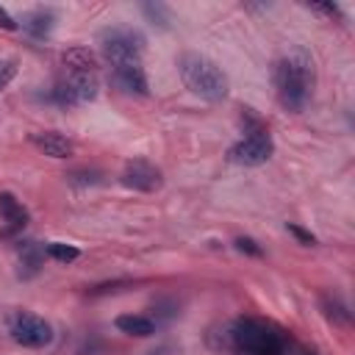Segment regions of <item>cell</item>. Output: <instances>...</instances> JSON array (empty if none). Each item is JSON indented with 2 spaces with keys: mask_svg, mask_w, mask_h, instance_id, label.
Wrapping results in <instances>:
<instances>
[{
  "mask_svg": "<svg viewBox=\"0 0 355 355\" xmlns=\"http://www.w3.org/2000/svg\"><path fill=\"white\" fill-rule=\"evenodd\" d=\"M44 255H50L53 261H61V263H72L80 258V250L75 244H64V241H50L44 247Z\"/></svg>",
  "mask_w": 355,
  "mask_h": 355,
  "instance_id": "cell-18",
  "label": "cell"
},
{
  "mask_svg": "<svg viewBox=\"0 0 355 355\" xmlns=\"http://www.w3.org/2000/svg\"><path fill=\"white\" fill-rule=\"evenodd\" d=\"M17 258H19V277L31 280L33 275H39L42 263H44V247L39 241H19L17 247Z\"/></svg>",
  "mask_w": 355,
  "mask_h": 355,
  "instance_id": "cell-12",
  "label": "cell"
},
{
  "mask_svg": "<svg viewBox=\"0 0 355 355\" xmlns=\"http://www.w3.org/2000/svg\"><path fill=\"white\" fill-rule=\"evenodd\" d=\"M322 311L333 324H349V305L338 294H324L322 297Z\"/></svg>",
  "mask_w": 355,
  "mask_h": 355,
  "instance_id": "cell-16",
  "label": "cell"
},
{
  "mask_svg": "<svg viewBox=\"0 0 355 355\" xmlns=\"http://www.w3.org/2000/svg\"><path fill=\"white\" fill-rule=\"evenodd\" d=\"M114 324H116L119 333H128V336H136V338H147L158 330V324L150 316H139V313H122V316H116Z\"/></svg>",
  "mask_w": 355,
  "mask_h": 355,
  "instance_id": "cell-14",
  "label": "cell"
},
{
  "mask_svg": "<svg viewBox=\"0 0 355 355\" xmlns=\"http://www.w3.org/2000/svg\"><path fill=\"white\" fill-rule=\"evenodd\" d=\"M139 8H141V14L147 17V22H150L153 28L166 31V28L172 25V11H169V6H164V3H158V0H150V3H141Z\"/></svg>",
  "mask_w": 355,
  "mask_h": 355,
  "instance_id": "cell-17",
  "label": "cell"
},
{
  "mask_svg": "<svg viewBox=\"0 0 355 355\" xmlns=\"http://www.w3.org/2000/svg\"><path fill=\"white\" fill-rule=\"evenodd\" d=\"M153 313H155V324L158 322H169V319H175L180 311H178V302L175 300H158L155 305H153Z\"/></svg>",
  "mask_w": 355,
  "mask_h": 355,
  "instance_id": "cell-20",
  "label": "cell"
},
{
  "mask_svg": "<svg viewBox=\"0 0 355 355\" xmlns=\"http://www.w3.org/2000/svg\"><path fill=\"white\" fill-rule=\"evenodd\" d=\"M311 8H313V11H322V14H330V17H341V11H338L336 3H333V6H330V3H316V6H311Z\"/></svg>",
  "mask_w": 355,
  "mask_h": 355,
  "instance_id": "cell-26",
  "label": "cell"
},
{
  "mask_svg": "<svg viewBox=\"0 0 355 355\" xmlns=\"http://www.w3.org/2000/svg\"><path fill=\"white\" fill-rule=\"evenodd\" d=\"M17 75V61L14 58H0V89H6Z\"/></svg>",
  "mask_w": 355,
  "mask_h": 355,
  "instance_id": "cell-22",
  "label": "cell"
},
{
  "mask_svg": "<svg viewBox=\"0 0 355 355\" xmlns=\"http://www.w3.org/2000/svg\"><path fill=\"white\" fill-rule=\"evenodd\" d=\"M67 72H94L97 69V55L89 50V47H72V50H64L61 55Z\"/></svg>",
  "mask_w": 355,
  "mask_h": 355,
  "instance_id": "cell-15",
  "label": "cell"
},
{
  "mask_svg": "<svg viewBox=\"0 0 355 355\" xmlns=\"http://www.w3.org/2000/svg\"><path fill=\"white\" fill-rule=\"evenodd\" d=\"M0 28H6V31H17V28H19V25H17V19H14L3 6H0Z\"/></svg>",
  "mask_w": 355,
  "mask_h": 355,
  "instance_id": "cell-25",
  "label": "cell"
},
{
  "mask_svg": "<svg viewBox=\"0 0 355 355\" xmlns=\"http://www.w3.org/2000/svg\"><path fill=\"white\" fill-rule=\"evenodd\" d=\"M178 72L183 86L208 103H219L230 92V80L222 72V67L202 53H183L178 58Z\"/></svg>",
  "mask_w": 355,
  "mask_h": 355,
  "instance_id": "cell-3",
  "label": "cell"
},
{
  "mask_svg": "<svg viewBox=\"0 0 355 355\" xmlns=\"http://www.w3.org/2000/svg\"><path fill=\"white\" fill-rule=\"evenodd\" d=\"M8 333L22 347H44V344L53 341L50 322L36 316V313H28V311H19V313H14L8 319Z\"/></svg>",
  "mask_w": 355,
  "mask_h": 355,
  "instance_id": "cell-6",
  "label": "cell"
},
{
  "mask_svg": "<svg viewBox=\"0 0 355 355\" xmlns=\"http://www.w3.org/2000/svg\"><path fill=\"white\" fill-rule=\"evenodd\" d=\"M233 244H236V250L244 252V255H252V258H261V255H263V247H261L255 239H250V236H239Z\"/></svg>",
  "mask_w": 355,
  "mask_h": 355,
  "instance_id": "cell-21",
  "label": "cell"
},
{
  "mask_svg": "<svg viewBox=\"0 0 355 355\" xmlns=\"http://www.w3.org/2000/svg\"><path fill=\"white\" fill-rule=\"evenodd\" d=\"M100 180H103L100 169H75L67 175V183H72V186H94Z\"/></svg>",
  "mask_w": 355,
  "mask_h": 355,
  "instance_id": "cell-19",
  "label": "cell"
},
{
  "mask_svg": "<svg viewBox=\"0 0 355 355\" xmlns=\"http://www.w3.org/2000/svg\"><path fill=\"white\" fill-rule=\"evenodd\" d=\"M286 227H288V233H291L300 244H308V247H313V244H316V236H313L311 230H305V227H300V225H294V222H288Z\"/></svg>",
  "mask_w": 355,
  "mask_h": 355,
  "instance_id": "cell-23",
  "label": "cell"
},
{
  "mask_svg": "<svg viewBox=\"0 0 355 355\" xmlns=\"http://www.w3.org/2000/svg\"><path fill=\"white\" fill-rule=\"evenodd\" d=\"M275 153V141L269 136L266 128L261 130H252V133H244L230 150H227V158L239 166H261L272 158Z\"/></svg>",
  "mask_w": 355,
  "mask_h": 355,
  "instance_id": "cell-5",
  "label": "cell"
},
{
  "mask_svg": "<svg viewBox=\"0 0 355 355\" xmlns=\"http://www.w3.org/2000/svg\"><path fill=\"white\" fill-rule=\"evenodd\" d=\"M147 355H180V347H175L172 341H166V344H161V347L150 349Z\"/></svg>",
  "mask_w": 355,
  "mask_h": 355,
  "instance_id": "cell-24",
  "label": "cell"
},
{
  "mask_svg": "<svg viewBox=\"0 0 355 355\" xmlns=\"http://www.w3.org/2000/svg\"><path fill=\"white\" fill-rule=\"evenodd\" d=\"M0 222H3V230H0L3 239L19 233V230L31 222L28 208H25L11 191H0Z\"/></svg>",
  "mask_w": 355,
  "mask_h": 355,
  "instance_id": "cell-9",
  "label": "cell"
},
{
  "mask_svg": "<svg viewBox=\"0 0 355 355\" xmlns=\"http://www.w3.org/2000/svg\"><path fill=\"white\" fill-rule=\"evenodd\" d=\"M64 80H67V86L72 89L78 105L92 103V100L97 97V92H100V83H97V75H94V72H67Z\"/></svg>",
  "mask_w": 355,
  "mask_h": 355,
  "instance_id": "cell-13",
  "label": "cell"
},
{
  "mask_svg": "<svg viewBox=\"0 0 355 355\" xmlns=\"http://www.w3.org/2000/svg\"><path fill=\"white\" fill-rule=\"evenodd\" d=\"M313 83H316L313 58L302 47L286 53L275 64V92L286 111H294V114L305 111V105L313 94Z\"/></svg>",
  "mask_w": 355,
  "mask_h": 355,
  "instance_id": "cell-1",
  "label": "cell"
},
{
  "mask_svg": "<svg viewBox=\"0 0 355 355\" xmlns=\"http://www.w3.org/2000/svg\"><path fill=\"white\" fill-rule=\"evenodd\" d=\"M31 141L36 150H42L50 158H69L75 153V144L55 130H36V133H31Z\"/></svg>",
  "mask_w": 355,
  "mask_h": 355,
  "instance_id": "cell-11",
  "label": "cell"
},
{
  "mask_svg": "<svg viewBox=\"0 0 355 355\" xmlns=\"http://www.w3.org/2000/svg\"><path fill=\"white\" fill-rule=\"evenodd\" d=\"M111 83L125 92V94H139V97H147L150 94V83H147V75H144V67L139 61H119V64H111Z\"/></svg>",
  "mask_w": 355,
  "mask_h": 355,
  "instance_id": "cell-7",
  "label": "cell"
},
{
  "mask_svg": "<svg viewBox=\"0 0 355 355\" xmlns=\"http://www.w3.org/2000/svg\"><path fill=\"white\" fill-rule=\"evenodd\" d=\"M122 183L128 189H136V191H158L164 178H161V169L144 158H133L125 164L122 169Z\"/></svg>",
  "mask_w": 355,
  "mask_h": 355,
  "instance_id": "cell-8",
  "label": "cell"
},
{
  "mask_svg": "<svg viewBox=\"0 0 355 355\" xmlns=\"http://www.w3.org/2000/svg\"><path fill=\"white\" fill-rule=\"evenodd\" d=\"M227 338H230V349L241 355H288L291 352V338L283 330L252 316H241L233 324H227Z\"/></svg>",
  "mask_w": 355,
  "mask_h": 355,
  "instance_id": "cell-2",
  "label": "cell"
},
{
  "mask_svg": "<svg viewBox=\"0 0 355 355\" xmlns=\"http://www.w3.org/2000/svg\"><path fill=\"white\" fill-rule=\"evenodd\" d=\"M97 44L111 64H119V61H139V55L147 47V39L133 25H111L97 33Z\"/></svg>",
  "mask_w": 355,
  "mask_h": 355,
  "instance_id": "cell-4",
  "label": "cell"
},
{
  "mask_svg": "<svg viewBox=\"0 0 355 355\" xmlns=\"http://www.w3.org/2000/svg\"><path fill=\"white\" fill-rule=\"evenodd\" d=\"M305 355H316V352H308V349H305Z\"/></svg>",
  "mask_w": 355,
  "mask_h": 355,
  "instance_id": "cell-27",
  "label": "cell"
},
{
  "mask_svg": "<svg viewBox=\"0 0 355 355\" xmlns=\"http://www.w3.org/2000/svg\"><path fill=\"white\" fill-rule=\"evenodd\" d=\"M17 25L31 36V39H47L55 28V11L50 6H36V8H28Z\"/></svg>",
  "mask_w": 355,
  "mask_h": 355,
  "instance_id": "cell-10",
  "label": "cell"
}]
</instances>
